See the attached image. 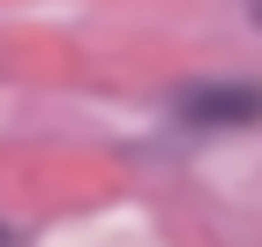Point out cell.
<instances>
[{
  "label": "cell",
  "instance_id": "cell-3",
  "mask_svg": "<svg viewBox=\"0 0 262 247\" xmlns=\"http://www.w3.org/2000/svg\"><path fill=\"white\" fill-rule=\"evenodd\" d=\"M255 15H262V0H255Z\"/></svg>",
  "mask_w": 262,
  "mask_h": 247
},
{
  "label": "cell",
  "instance_id": "cell-1",
  "mask_svg": "<svg viewBox=\"0 0 262 247\" xmlns=\"http://www.w3.org/2000/svg\"><path fill=\"white\" fill-rule=\"evenodd\" d=\"M180 120H195V127H255L262 120V82H195V90H180Z\"/></svg>",
  "mask_w": 262,
  "mask_h": 247
},
{
  "label": "cell",
  "instance_id": "cell-2",
  "mask_svg": "<svg viewBox=\"0 0 262 247\" xmlns=\"http://www.w3.org/2000/svg\"><path fill=\"white\" fill-rule=\"evenodd\" d=\"M0 247H15V240H8V232H0Z\"/></svg>",
  "mask_w": 262,
  "mask_h": 247
}]
</instances>
